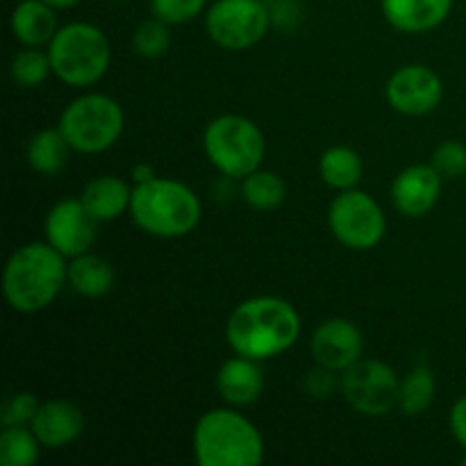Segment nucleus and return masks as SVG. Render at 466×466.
Instances as JSON below:
<instances>
[{
    "label": "nucleus",
    "instance_id": "1",
    "mask_svg": "<svg viewBox=\"0 0 466 466\" xmlns=\"http://www.w3.org/2000/svg\"><path fill=\"white\" fill-rule=\"evenodd\" d=\"M300 328V317L289 300L255 296L232 309L226 339L237 355L262 362L289 350L299 341Z\"/></svg>",
    "mask_w": 466,
    "mask_h": 466
},
{
    "label": "nucleus",
    "instance_id": "2",
    "mask_svg": "<svg viewBox=\"0 0 466 466\" xmlns=\"http://www.w3.org/2000/svg\"><path fill=\"white\" fill-rule=\"evenodd\" d=\"M64 285H68L66 258L48 241L21 246L5 264V300L21 314H35L53 305Z\"/></svg>",
    "mask_w": 466,
    "mask_h": 466
},
{
    "label": "nucleus",
    "instance_id": "3",
    "mask_svg": "<svg viewBox=\"0 0 466 466\" xmlns=\"http://www.w3.org/2000/svg\"><path fill=\"white\" fill-rule=\"evenodd\" d=\"M132 221L150 237L177 239L196 230L203 217L200 198L185 182L153 177L135 185L130 203Z\"/></svg>",
    "mask_w": 466,
    "mask_h": 466
},
{
    "label": "nucleus",
    "instance_id": "4",
    "mask_svg": "<svg viewBox=\"0 0 466 466\" xmlns=\"http://www.w3.org/2000/svg\"><path fill=\"white\" fill-rule=\"evenodd\" d=\"M194 458L200 466H259L264 440L237 410H209L194 428Z\"/></svg>",
    "mask_w": 466,
    "mask_h": 466
},
{
    "label": "nucleus",
    "instance_id": "5",
    "mask_svg": "<svg viewBox=\"0 0 466 466\" xmlns=\"http://www.w3.org/2000/svg\"><path fill=\"white\" fill-rule=\"evenodd\" d=\"M48 50L53 73L68 86L85 89L96 85L107 73L112 62V46L98 25L76 21L55 32Z\"/></svg>",
    "mask_w": 466,
    "mask_h": 466
},
{
    "label": "nucleus",
    "instance_id": "6",
    "mask_svg": "<svg viewBox=\"0 0 466 466\" xmlns=\"http://www.w3.org/2000/svg\"><path fill=\"white\" fill-rule=\"evenodd\" d=\"M205 155L221 176L244 180L262 167L267 139L255 121L241 114H221L205 127Z\"/></svg>",
    "mask_w": 466,
    "mask_h": 466
},
{
    "label": "nucleus",
    "instance_id": "7",
    "mask_svg": "<svg viewBox=\"0 0 466 466\" xmlns=\"http://www.w3.org/2000/svg\"><path fill=\"white\" fill-rule=\"evenodd\" d=\"M57 127L76 153L96 155L121 139L126 116L112 96L85 94L64 107Z\"/></svg>",
    "mask_w": 466,
    "mask_h": 466
},
{
    "label": "nucleus",
    "instance_id": "8",
    "mask_svg": "<svg viewBox=\"0 0 466 466\" xmlns=\"http://www.w3.org/2000/svg\"><path fill=\"white\" fill-rule=\"evenodd\" d=\"M271 25L267 0H217L205 14L209 39L230 53L255 48Z\"/></svg>",
    "mask_w": 466,
    "mask_h": 466
},
{
    "label": "nucleus",
    "instance_id": "9",
    "mask_svg": "<svg viewBox=\"0 0 466 466\" xmlns=\"http://www.w3.org/2000/svg\"><path fill=\"white\" fill-rule=\"evenodd\" d=\"M328 226L341 246L350 250H371L382 241L387 217L378 200L367 191H339L328 209Z\"/></svg>",
    "mask_w": 466,
    "mask_h": 466
},
{
    "label": "nucleus",
    "instance_id": "10",
    "mask_svg": "<svg viewBox=\"0 0 466 466\" xmlns=\"http://www.w3.org/2000/svg\"><path fill=\"white\" fill-rule=\"evenodd\" d=\"M341 396L364 417H385L399 408V373L380 360H358L341 373Z\"/></svg>",
    "mask_w": 466,
    "mask_h": 466
},
{
    "label": "nucleus",
    "instance_id": "11",
    "mask_svg": "<svg viewBox=\"0 0 466 466\" xmlns=\"http://www.w3.org/2000/svg\"><path fill=\"white\" fill-rule=\"evenodd\" d=\"M387 103L403 116H423L440 107L444 82L426 64H408L391 73L385 86Z\"/></svg>",
    "mask_w": 466,
    "mask_h": 466
},
{
    "label": "nucleus",
    "instance_id": "12",
    "mask_svg": "<svg viewBox=\"0 0 466 466\" xmlns=\"http://www.w3.org/2000/svg\"><path fill=\"white\" fill-rule=\"evenodd\" d=\"M46 241L66 259L89 253L98 237V221L80 198H64L50 208L44 223Z\"/></svg>",
    "mask_w": 466,
    "mask_h": 466
},
{
    "label": "nucleus",
    "instance_id": "13",
    "mask_svg": "<svg viewBox=\"0 0 466 466\" xmlns=\"http://www.w3.org/2000/svg\"><path fill=\"white\" fill-rule=\"evenodd\" d=\"M309 350H312V358L319 367H326L335 373H344L358 360H362V330L349 319H328L314 330Z\"/></svg>",
    "mask_w": 466,
    "mask_h": 466
},
{
    "label": "nucleus",
    "instance_id": "14",
    "mask_svg": "<svg viewBox=\"0 0 466 466\" xmlns=\"http://www.w3.org/2000/svg\"><path fill=\"white\" fill-rule=\"evenodd\" d=\"M441 182L444 177L432 164H414L403 168L391 182V203L403 217H426L440 203Z\"/></svg>",
    "mask_w": 466,
    "mask_h": 466
},
{
    "label": "nucleus",
    "instance_id": "15",
    "mask_svg": "<svg viewBox=\"0 0 466 466\" xmlns=\"http://www.w3.org/2000/svg\"><path fill=\"white\" fill-rule=\"evenodd\" d=\"M44 449H64L85 431V414L68 400H46L30 423Z\"/></svg>",
    "mask_w": 466,
    "mask_h": 466
},
{
    "label": "nucleus",
    "instance_id": "16",
    "mask_svg": "<svg viewBox=\"0 0 466 466\" xmlns=\"http://www.w3.org/2000/svg\"><path fill=\"white\" fill-rule=\"evenodd\" d=\"M382 16L403 35L437 30L453 12V0H382Z\"/></svg>",
    "mask_w": 466,
    "mask_h": 466
},
{
    "label": "nucleus",
    "instance_id": "17",
    "mask_svg": "<svg viewBox=\"0 0 466 466\" xmlns=\"http://www.w3.org/2000/svg\"><path fill=\"white\" fill-rule=\"evenodd\" d=\"M217 390L228 405L235 408L253 405L264 391V373L258 360L237 353L235 358L226 360L217 371Z\"/></svg>",
    "mask_w": 466,
    "mask_h": 466
},
{
    "label": "nucleus",
    "instance_id": "18",
    "mask_svg": "<svg viewBox=\"0 0 466 466\" xmlns=\"http://www.w3.org/2000/svg\"><path fill=\"white\" fill-rule=\"evenodd\" d=\"M132 191H135V187L127 185L123 177L98 176L86 182L80 200L98 223L116 221L123 214L130 212Z\"/></svg>",
    "mask_w": 466,
    "mask_h": 466
},
{
    "label": "nucleus",
    "instance_id": "19",
    "mask_svg": "<svg viewBox=\"0 0 466 466\" xmlns=\"http://www.w3.org/2000/svg\"><path fill=\"white\" fill-rule=\"evenodd\" d=\"M9 27L18 44L27 48H44L50 44L57 27V14L44 0H21L14 7Z\"/></svg>",
    "mask_w": 466,
    "mask_h": 466
},
{
    "label": "nucleus",
    "instance_id": "20",
    "mask_svg": "<svg viewBox=\"0 0 466 466\" xmlns=\"http://www.w3.org/2000/svg\"><path fill=\"white\" fill-rule=\"evenodd\" d=\"M114 267L100 255L82 253L68 262V287L85 299H100L114 287Z\"/></svg>",
    "mask_w": 466,
    "mask_h": 466
},
{
    "label": "nucleus",
    "instance_id": "21",
    "mask_svg": "<svg viewBox=\"0 0 466 466\" xmlns=\"http://www.w3.org/2000/svg\"><path fill=\"white\" fill-rule=\"evenodd\" d=\"M71 150V144L59 127H46L36 132L27 144V164L39 176L55 177L66 168Z\"/></svg>",
    "mask_w": 466,
    "mask_h": 466
},
{
    "label": "nucleus",
    "instance_id": "22",
    "mask_svg": "<svg viewBox=\"0 0 466 466\" xmlns=\"http://www.w3.org/2000/svg\"><path fill=\"white\" fill-rule=\"evenodd\" d=\"M319 176L337 191L355 189L364 176L362 157L349 146H332L319 159Z\"/></svg>",
    "mask_w": 466,
    "mask_h": 466
},
{
    "label": "nucleus",
    "instance_id": "23",
    "mask_svg": "<svg viewBox=\"0 0 466 466\" xmlns=\"http://www.w3.org/2000/svg\"><path fill=\"white\" fill-rule=\"evenodd\" d=\"M437 380L435 373L428 364H417L408 376L400 380V394H399V410L405 417H421L428 412L435 400Z\"/></svg>",
    "mask_w": 466,
    "mask_h": 466
},
{
    "label": "nucleus",
    "instance_id": "24",
    "mask_svg": "<svg viewBox=\"0 0 466 466\" xmlns=\"http://www.w3.org/2000/svg\"><path fill=\"white\" fill-rule=\"evenodd\" d=\"M241 198L255 212H273L285 203L287 185L278 173L258 168L241 182Z\"/></svg>",
    "mask_w": 466,
    "mask_h": 466
},
{
    "label": "nucleus",
    "instance_id": "25",
    "mask_svg": "<svg viewBox=\"0 0 466 466\" xmlns=\"http://www.w3.org/2000/svg\"><path fill=\"white\" fill-rule=\"evenodd\" d=\"M50 73H53V64H50L48 50L44 53V50L25 46L16 50L9 62V77L21 89H36L48 80Z\"/></svg>",
    "mask_w": 466,
    "mask_h": 466
},
{
    "label": "nucleus",
    "instance_id": "26",
    "mask_svg": "<svg viewBox=\"0 0 466 466\" xmlns=\"http://www.w3.org/2000/svg\"><path fill=\"white\" fill-rule=\"evenodd\" d=\"M41 441L30 426H9L0 432V464L32 466L39 460Z\"/></svg>",
    "mask_w": 466,
    "mask_h": 466
},
{
    "label": "nucleus",
    "instance_id": "27",
    "mask_svg": "<svg viewBox=\"0 0 466 466\" xmlns=\"http://www.w3.org/2000/svg\"><path fill=\"white\" fill-rule=\"evenodd\" d=\"M168 27L171 25L155 16L148 21H141L132 35L135 55H139L141 59H159L162 55H167L171 48V30Z\"/></svg>",
    "mask_w": 466,
    "mask_h": 466
},
{
    "label": "nucleus",
    "instance_id": "28",
    "mask_svg": "<svg viewBox=\"0 0 466 466\" xmlns=\"http://www.w3.org/2000/svg\"><path fill=\"white\" fill-rule=\"evenodd\" d=\"M431 164L444 180H458L466 176V146L455 139L444 141L435 148Z\"/></svg>",
    "mask_w": 466,
    "mask_h": 466
},
{
    "label": "nucleus",
    "instance_id": "29",
    "mask_svg": "<svg viewBox=\"0 0 466 466\" xmlns=\"http://www.w3.org/2000/svg\"><path fill=\"white\" fill-rule=\"evenodd\" d=\"M208 0H150V9L153 16L164 21L167 25H182L205 12Z\"/></svg>",
    "mask_w": 466,
    "mask_h": 466
},
{
    "label": "nucleus",
    "instance_id": "30",
    "mask_svg": "<svg viewBox=\"0 0 466 466\" xmlns=\"http://www.w3.org/2000/svg\"><path fill=\"white\" fill-rule=\"evenodd\" d=\"M39 405L41 403L36 400V396L27 394V391L7 396L3 403V410H0V423H3V428L30 426Z\"/></svg>",
    "mask_w": 466,
    "mask_h": 466
},
{
    "label": "nucleus",
    "instance_id": "31",
    "mask_svg": "<svg viewBox=\"0 0 466 466\" xmlns=\"http://www.w3.org/2000/svg\"><path fill=\"white\" fill-rule=\"evenodd\" d=\"M341 385V378H337L335 371L326 367H319L314 369L312 373H308L305 378V390L314 396V399H326V396H332V391L339 390Z\"/></svg>",
    "mask_w": 466,
    "mask_h": 466
},
{
    "label": "nucleus",
    "instance_id": "32",
    "mask_svg": "<svg viewBox=\"0 0 466 466\" xmlns=\"http://www.w3.org/2000/svg\"><path fill=\"white\" fill-rule=\"evenodd\" d=\"M449 426L451 432H453L455 441L466 451V394L460 396L458 400L451 408V417H449Z\"/></svg>",
    "mask_w": 466,
    "mask_h": 466
},
{
    "label": "nucleus",
    "instance_id": "33",
    "mask_svg": "<svg viewBox=\"0 0 466 466\" xmlns=\"http://www.w3.org/2000/svg\"><path fill=\"white\" fill-rule=\"evenodd\" d=\"M155 176V168L150 167V164H137L135 168H132V180H135V185H144V182L153 180Z\"/></svg>",
    "mask_w": 466,
    "mask_h": 466
},
{
    "label": "nucleus",
    "instance_id": "34",
    "mask_svg": "<svg viewBox=\"0 0 466 466\" xmlns=\"http://www.w3.org/2000/svg\"><path fill=\"white\" fill-rule=\"evenodd\" d=\"M44 3H48L50 7H55V9H71V7H76L80 0H44Z\"/></svg>",
    "mask_w": 466,
    "mask_h": 466
},
{
    "label": "nucleus",
    "instance_id": "35",
    "mask_svg": "<svg viewBox=\"0 0 466 466\" xmlns=\"http://www.w3.org/2000/svg\"><path fill=\"white\" fill-rule=\"evenodd\" d=\"M462 464H464V466H466V455H464V458H462Z\"/></svg>",
    "mask_w": 466,
    "mask_h": 466
}]
</instances>
